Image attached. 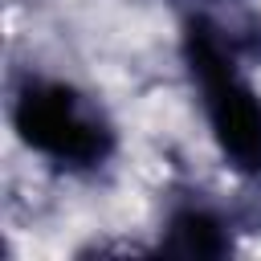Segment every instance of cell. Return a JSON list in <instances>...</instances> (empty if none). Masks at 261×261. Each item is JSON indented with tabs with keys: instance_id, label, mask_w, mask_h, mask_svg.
Listing matches in <instances>:
<instances>
[{
	"instance_id": "obj_1",
	"label": "cell",
	"mask_w": 261,
	"mask_h": 261,
	"mask_svg": "<svg viewBox=\"0 0 261 261\" xmlns=\"http://www.w3.org/2000/svg\"><path fill=\"white\" fill-rule=\"evenodd\" d=\"M179 53L220 159L237 175L261 184V94L245 77L241 49L232 45L228 29L204 12H192L179 37Z\"/></svg>"
},
{
	"instance_id": "obj_2",
	"label": "cell",
	"mask_w": 261,
	"mask_h": 261,
	"mask_svg": "<svg viewBox=\"0 0 261 261\" xmlns=\"http://www.w3.org/2000/svg\"><path fill=\"white\" fill-rule=\"evenodd\" d=\"M12 130L29 151L65 171H98L118 147V135L98 102L57 77H24L16 86Z\"/></svg>"
},
{
	"instance_id": "obj_3",
	"label": "cell",
	"mask_w": 261,
	"mask_h": 261,
	"mask_svg": "<svg viewBox=\"0 0 261 261\" xmlns=\"http://www.w3.org/2000/svg\"><path fill=\"white\" fill-rule=\"evenodd\" d=\"M159 253L167 257H224L232 253V224L200 200H179L163 220Z\"/></svg>"
}]
</instances>
